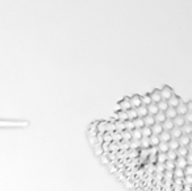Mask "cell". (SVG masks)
I'll list each match as a JSON object with an SVG mask.
<instances>
[{"mask_svg":"<svg viewBox=\"0 0 192 191\" xmlns=\"http://www.w3.org/2000/svg\"><path fill=\"white\" fill-rule=\"evenodd\" d=\"M150 98H151V103L154 104H158L162 100V96H161V92L159 90H153V92L150 94Z\"/></svg>","mask_w":192,"mask_h":191,"instance_id":"cell-5","label":"cell"},{"mask_svg":"<svg viewBox=\"0 0 192 191\" xmlns=\"http://www.w3.org/2000/svg\"><path fill=\"white\" fill-rule=\"evenodd\" d=\"M112 141L114 144H120L123 141V137H121V133H118V132H114L112 133Z\"/></svg>","mask_w":192,"mask_h":191,"instance_id":"cell-39","label":"cell"},{"mask_svg":"<svg viewBox=\"0 0 192 191\" xmlns=\"http://www.w3.org/2000/svg\"><path fill=\"white\" fill-rule=\"evenodd\" d=\"M132 140H136V141H140L142 138V134H141V129H134V131H132Z\"/></svg>","mask_w":192,"mask_h":191,"instance_id":"cell-26","label":"cell"},{"mask_svg":"<svg viewBox=\"0 0 192 191\" xmlns=\"http://www.w3.org/2000/svg\"><path fill=\"white\" fill-rule=\"evenodd\" d=\"M127 115H128V120H136L137 117V111L134 108H130L129 111H127Z\"/></svg>","mask_w":192,"mask_h":191,"instance_id":"cell-36","label":"cell"},{"mask_svg":"<svg viewBox=\"0 0 192 191\" xmlns=\"http://www.w3.org/2000/svg\"><path fill=\"white\" fill-rule=\"evenodd\" d=\"M163 132V127H162V124H155L151 127V134H155V136H159V134Z\"/></svg>","mask_w":192,"mask_h":191,"instance_id":"cell-15","label":"cell"},{"mask_svg":"<svg viewBox=\"0 0 192 191\" xmlns=\"http://www.w3.org/2000/svg\"><path fill=\"white\" fill-rule=\"evenodd\" d=\"M175 161H167L166 164H164V169H166V171H174L175 170Z\"/></svg>","mask_w":192,"mask_h":191,"instance_id":"cell-37","label":"cell"},{"mask_svg":"<svg viewBox=\"0 0 192 191\" xmlns=\"http://www.w3.org/2000/svg\"><path fill=\"white\" fill-rule=\"evenodd\" d=\"M158 112H159V109H158V105L154 104V103H151L150 105H147V115H150V116H155Z\"/></svg>","mask_w":192,"mask_h":191,"instance_id":"cell-12","label":"cell"},{"mask_svg":"<svg viewBox=\"0 0 192 191\" xmlns=\"http://www.w3.org/2000/svg\"><path fill=\"white\" fill-rule=\"evenodd\" d=\"M172 184H175V186H183V179L182 178H174L172 181Z\"/></svg>","mask_w":192,"mask_h":191,"instance_id":"cell-49","label":"cell"},{"mask_svg":"<svg viewBox=\"0 0 192 191\" xmlns=\"http://www.w3.org/2000/svg\"><path fill=\"white\" fill-rule=\"evenodd\" d=\"M114 119H117L118 121H123V123H125L128 120V115H127V112H124V111H118L117 114H114Z\"/></svg>","mask_w":192,"mask_h":191,"instance_id":"cell-14","label":"cell"},{"mask_svg":"<svg viewBox=\"0 0 192 191\" xmlns=\"http://www.w3.org/2000/svg\"><path fill=\"white\" fill-rule=\"evenodd\" d=\"M158 153H167V151L170 150L168 149V144L167 142H159V145H158Z\"/></svg>","mask_w":192,"mask_h":191,"instance_id":"cell-23","label":"cell"},{"mask_svg":"<svg viewBox=\"0 0 192 191\" xmlns=\"http://www.w3.org/2000/svg\"><path fill=\"white\" fill-rule=\"evenodd\" d=\"M162 127H163V131H167V132H170L171 129L174 128V123H172V120H166L162 124Z\"/></svg>","mask_w":192,"mask_h":191,"instance_id":"cell-31","label":"cell"},{"mask_svg":"<svg viewBox=\"0 0 192 191\" xmlns=\"http://www.w3.org/2000/svg\"><path fill=\"white\" fill-rule=\"evenodd\" d=\"M142 120H144V124H145V127H149V128H151L153 125L155 124V119H154V116H150V115L145 116Z\"/></svg>","mask_w":192,"mask_h":191,"instance_id":"cell-10","label":"cell"},{"mask_svg":"<svg viewBox=\"0 0 192 191\" xmlns=\"http://www.w3.org/2000/svg\"><path fill=\"white\" fill-rule=\"evenodd\" d=\"M182 102V100H180V98L178 96V95H172L171 98H170L168 100H167V104H168V108H176V107L179 105V103Z\"/></svg>","mask_w":192,"mask_h":191,"instance_id":"cell-2","label":"cell"},{"mask_svg":"<svg viewBox=\"0 0 192 191\" xmlns=\"http://www.w3.org/2000/svg\"><path fill=\"white\" fill-rule=\"evenodd\" d=\"M141 149L140 141H136V140H130L129 141V150H138Z\"/></svg>","mask_w":192,"mask_h":191,"instance_id":"cell-27","label":"cell"},{"mask_svg":"<svg viewBox=\"0 0 192 191\" xmlns=\"http://www.w3.org/2000/svg\"><path fill=\"white\" fill-rule=\"evenodd\" d=\"M188 148H184V147H180L178 150H176V154H178V157H183V158H185V157L188 156Z\"/></svg>","mask_w":192,"mask_h":191,"instance_id":"cell-25","label":"cell"},{"mask_svg":"<svg viewBox=\"0 0 192 191\" xmlns=\"http://www.w3.org/2000/svg\"><path fill=\"white\" fill-rule=\"evenodd\" d=\"M149 141H150V147H158L161 142V140H159V136H155V134H151V136L149 137Z\"/></svg>","mask_w":192,"mask_h":191,"instance_id":"cell-19","label":"cell"},{"mask_svg":"<svg viewBox=\"0 0 192 191\" xmlns=\"http://www.w3.org/2000/svg\"><path fill=\"white\" fill-rule=\"evenodd\" d=\"M159 92H161V96H162V100H164V102H167V100L170 99L174 95V91H172V88L170 87V86H164L162 90H159Z\"/></svg>","mask_w":192,"mask_h":191,"instance_id":"cell-1","label":"cell"},{"mask_svg":"<svg viewBox=\"0 0 192 191\" xmlns=\"http://www.w3.org/2000/svg\"><path fill=\"white\" fill-rule=\"evenodd\" d=\"M157 105H158V109H159V112H166L168 109V104H167V102H164V100H161V102L158 103Z\"/></svg>","mask_w":192,"mask_h":191,"instance_id":"cell-38","label":"cell"},{"mask_svg":"<svg viewBox=\"0 0 192 191\" xmlns=\"http://www.w3.org/2000/svg\"><path fill=\"white\" fill-rule=\"evenodd\" d=\"M166 157H167V161H175L178 158V154L175 150H168L166 153Z\"/></svg>","mask_w":192,"mask_h":191,"instance_id":"cell-34","label":"cell"},{"mask_svg":"<svg viewBox=\"0 0 192 191\" xmlns=\"http://www.w3.org/2000/svg\"><path fill=\"white\" fill-rule=\"evenodd\" d=\"M175 166L178 167V169H185V166H187V161L183 157H178L176 160H175Z\"/></svg>","mask_w":192,"mask_h":191,"instance_id":"cell-9","label":"cell"},{"mask_svg":"<svg viewBox=\"0 0 192 191\" xmlns=\"http://www.w3.org/2000/svg\"><path fill=\"white\" fill-rule=\"evenodd\" d=\"M96 141H97V145H103L104 138H103V134L101 133H97L96 134Z\"/></svg>","mask_w":192,"mask_h":191,"instance_id":"cell-51","label":"cell"},{"mask_svg":"<svg viewBox=\"0 0 192 191\" xmlns=\"http://www.w3.org/2000/svg\"><path fill=\"white\" fill-rule=\"evenodd\" d=\"M133 123H134V129H142V128L145 127L144 120H142L141 117H137L136 120H133Z\"/></svg>","mask_w":192,"mask_h":191,"instance_id":"cell-35","label":"cell"},{"mask_svg":"<svg viewBox=\"0 0 192 191\" xmlns=\"http://www.w3.org/2000/svg\"><path fill=\"white\" fill-rule=\"evenodd\" d=\"M140 145H141V149H149L150 148V141L147 137H142L140 140Z\"/></svg>","mask_w":192,"mask_h":191,"instance_id":"cell-28","label":"cell"},{"mask_svg":"<svg viewBox=\"0 0 192 191\" xmlns=\"http://www.w3.org/2000/svg\"><path fill=\"white\" fill-rule=\"evenodd\" d=\"M155 173L158 174V175H163L164 171H166V169H164V164H155Z\"/></svg>","mask_w":192,"mask_h":191,"instance_id":"cell-30","label":"cell"},{"mask_svg":"<svg viewBox=\"0 0 192 191\" xmlns=\"http://www.w3.org/2000/svg\"><path fill=\"white\" fill-rule=\"evenodd\" d=\"M109 150L113 151V154H116L117 151L120 150V149H118V145H117V144H114V142H112L111 145H109Z\"/></svg>","mask_w":192,"mask_h":191,"instance_id":"cell-47","label":"cell"},{"mask_svg":"<svg viewBox=\"0 0 192 191\" xmlns=\"http://www.w3.org/2000/svg\"><path fill=\"white\" fill-rule=\"evenodd\" d=\"M183 183L185 184V186H192V177H184L183 178Z\"/></svg>","mask_w":192,"mask_h":191,"instance_id":"cell-48","label":"cell"},{"mask_svg":"<svg viewBox=\"0 0 192 191\" xmlns=\"http://www.w3.org/2000/svg\"><path fill=\"white\" fill-rule=\"evenodd\" d=\"M129 100H130L132 108H134V109L142 105V103H141V96H140V95H133V96L129 98Z\"/></svg>","mask_w":192,"mask_h":191,"instance_id":"cell-3","label":"cell"},{"mask_svg":"<svg viewBox=\"0 0 192 191\" xmlns=\"http://www.w3.org/2000/svg\"><path fill=\"white\" fill-rule=\"evenodd\" d=\"M187 108H188V112H192V100L187 103Z\"/></svg>","mask_w":192,"mask_h":191,"instance_id":"cell-54","label":"cell"},{"mask_svg":"<svg viewBox=\"0 0 192 191\" xmlns=\"http://www.w3.org/2000/svg\"><path fill=\"white\" fill-rule=\"evenodd\" d=\"M103 138H104V142H107V144H112V134H109V133H104L103 134Z\"/></svg>","mask_w":192,"mask_h":191,"instance_id":"cell-44","label":"cell"},{"mask_svg":"<svg viewBox=\"0 0 192 191\" xmlns=\"http://www.w3.org/2000/svg\"><path fill=\"white\" fill-rule=\"evenodd\" d=\"M178 141H179V145H180V147L187 148L188 145H190V142H191V137H190V136H185V134H182Z\"/></svg>","mask_w":192,"mask_h":191,"instance_id":"cell-7","label":"cell"},{"mask_svg":"<svg viewBox=\"0 0 192 191\" xmlns=\"http://www.w3.org/2000/svg\"><path fill=\"white\" fill-rule=\"evenodd\" d=\"M167 144H168V149H170V150H175V151H176V150L180 148L179 141H178V140H175V138H171Z\"/></svg>","mask_w":192,"mask_h":191,"instance_id":"cell-17","label":"cell"},{"mask_svg":"<svg viewBox=\"0 0 192 191\" xmlns=\"http://www.w3.org/2000/svg\"><path fill=\"white\" fill-rule=\"evenodd\" d=\"M121 137H123V141H125V142H129L130 140H132V133H130V132H128V131H124V132L121 133Z\"/></svg>","mask_w":192,"mask_h":191,"instance_id":"cell-43","label":"cell"},{"mask_svg":"<svg viewBox=\"0 0 192 191\" xmlns=\"http://www.w3.org/2000/svg\"><path fill=\"white\" fill-rule=\"evenodd\" d=\"M116 132V128H114V123L111 121V123H107V127H105V133H109L112 134Z\"/></svg>","mask_w":192,"mask_h":191,"instance_id":"cell-33","label":"cell"},{"mask_svg":"<svg viewBox=\"0 0 192 191\" xmlns=\"http://www.w3.org/2000/svg\"><path fill=\"white\" fill-rule=\"evenodd\" d=\"M95 154H96V156H103V154H104L101 145H97V144H95Z\"/></svg>","mask_w":192,"mask_h":191,"instance_id":"cell-46","label":"cell"},{"mask_svg":"<svg viewBox=\"0 0 192 191\" xmlns=\"http://www.w3.org/2000/svg\"><path fill=\"white\" fill-rule=\"evenodd\" d=\"M159 140L162 142H168L170 140H171V134H170V132H167V131H163L159 134Z\"/></svg>","mask_w":192,"mask_h":191,"instance_id":"cell-20","label":"cell"},{"mask_svg":"<svg viewBox=\"0 0 192 191\" xmlns=\"http://www.w3.org/2000/svg\"><path fill=\"white\" fill-rule=\"evenodd\" d=\"M184 120L187 124H192V112H188V114L184 116Z\"/></svg>","mask_w":192,"mask_h":191,"instance_id":"cell-50","label":"cell"},{"mask_svg":"<svg viewBox=\"0 0 192 191\" xmlns=\"http://www.w3.org/2000/svg\"><path fill=\"white\" fill-rule=\"evenodd\" d=\"M176 112H178V116H185L188 114V108H187V103H183L180 102L179 105L176 107Z\"/></svg>","mask_w":192,"mask_h":191,"instance_id":"cell-4","label":"cell"},{"mask_svg":"<svg viewBox=\"0 0 192 191\" xmlns=\"http://www.w3.org/2000/svg\"><path fill=\"white\" fill-rule=\"evenodd\" d=\"M141 134H142V137H147V138H149L151 136V128L144 127V128L141 129Z\"/></svg>","mask_w":192,"mask_h":191,"instance_id":"cell-42","label":"cell"},{"mask_svg":"<svg viewBox=\"0 0 192 191\" xmlns=\"http://www.w3.org/2000/svg\"><path fill=\"white\" fill-rule=\"evenodd\" d=\"M101 160H103V164H108V154H103L101 156Z\"/></svg>","mask_w":192,"mask_h":191,"instance_id":"cell-53","label":"cell"},{"mask_svg":"<svg viewBox=\"0 0 192 191\" xmlns=\"http://www.w3.org/2000/svg\"><path fill=\"white\" fill-rule=\"evenodd\" d=\"M172 123H174V127L182 128V127L185 124V120H184L183 116H176V117H175V119L172 120Z\"/></svg>","mask_w":192,"mask_h":191,"instance_id":"cell-16","label":"cell"},{"mask_svg":"<svg viewBox=\"0 0 192 191\" xmlns=\"http://www.w3.org/2000/svg\"><path fill=\"white\" fill-rule=\"evenodd\" d=\"M182 129V134H185V136H190V134L192 133V124H187V123H185V124L180 128Z\"/></svg>","mask_w":192,"mask_h":191,"instance_id":"cell-22","label":"cell"},{"mask_svg":"<svg viewBox=\"0 0 192 191\" xmlns=\"http://www.w3.org/2000/svg\"><path fill=\"white\" fill-rule=\"evenodd\" d=\"M166 162H167L166 153H158L157 154V164H166Z\"/></svg>","mask_w":192,"mask_h":191,"instance_id":"cell-32","label":"cell"},{"mask_svg":"<svg viewBox=\"0 0 192 191\" xmlns=\"http://www.w3.org/2000/svg\"><path fill=\"white\" fill-rule=\"evenodd\" d=\"M190 137H191V140H192V133H191V134H190Z\"/></svg>","mask_w":192,"mask_h":191,"instance_id":"cell-57","label":"cell"},{"mask_svg":"<svg viewBox=\"0 0 192 191\" xmlns=\"http://www.w3.org/2000/svg\"><path fill=\"white\" fill-rule=\"evenodd\" d=\"M174 174V178H184V170L183 169H178V167H175V170L172 171Z\"/></svg>","mask_w":192,"mask_h":191,"instance_id":"cell-41","label":"cell"},{"mask_svg":"<svg viewBox=\"0 0 192 191\" xmlns=\"http://www.w3.org/2000/svg\"><path fill=\"white\" fill-rule=\"evenodd\" d=\"M124 125H125V131H128V132L134 131V123H133V120H127L124 123Z\"/></svg>","mask_w":192,"mask_h":191,"instance_id":"cell-40","label":"cell"},{"mask_svg":"<svg viewBox=\"0 0 192 191\" xmlns=\"http://www.w3.org/2000/svg\"><path fill=\"white\" fill-rule=\"evenodd\" d=\"M141 103L142 105H150L151 104V98H150V94H146L144 96H141Z\"/></svg>","mask_w":192,"mask_h":191,"instance_id":"cell-29","label":"cell"},{"mask_svg":"<svg viewBox=\"0 0 192 191\" xmlns=\"http://www.w3.org/2000/svg\"><path fill=\"white\" fill-rule=\"evenodd\" d=\"M185 161H187V165H192V151H190L188 156L185 157Z\"/></svg>","mask_w":192,"mask_h":191,"instance_id":"cell-52","label":"cell"},{"mask_svg":"<svg viewBox=\"0 0 192 191\" xmlns=\"http://www.w3.org/2000/svg\"><path fill=\"white\" fill-rule=\"evenodd\" d=\"M188 151H192V140H191V142H190V145H188Z\"/></svg>","mask_w":192,"mask_h":191,"instance_id":"cell-56","label":"cell"},{"mask_svg":"<svg viewBox=\"0 0 192 191\" xmlns=\"http://www.w3.org/2000/svg\"><path fill=\"white\" fill-rule=\"evenodd\" d=\"M137 111V116L141 117V119H144L145 116H147V107L146 105H141L138 108H136Z\"/></svg>","mask_w":192,"mask_h":191,"instance_id":"cell-13","label":"cell"},{"mask_svg":"<svg viewBox=\"0 0 192 191\" xmlns=\"http://www.w3.org/2000/svg\"><path fill=\"white\" fill-rule=\"evenodd\" d=\"M114 128H116V132L118 133H123L125 131V125H124V123L123 121H118V120H114Z\"/></svg>","mask_w":192,"mask_h":191,"instance_id":"cell-24","label":"cell"},{"mask_svg":"<svg viewBox=\"0 0 192 191\" xmlns=\"http://www.w3.org/2000/svg\"><path fill=\"white\" fill-rule=\"evenodd\" d=\"M105 127H107V121H100V123H97V124H96V131H97V133H101V134L105 133Z\"/></svg>","mask_w":192,"mask_h":191,"instance_id":"cell-21","label":"cell"},{"mask_svg":"<svg viewBox=\"0 0 192 191\" xmlns=\"http://www.w3.org/2000/svg\"><path fill=\"white\" fill-rule=\"evenodd\" d=\"M154 119H155V123L157 124H163L164 121H166V115H164V112H158V114L154 116Z\"/></svg>","mask_w":192,"mask_h":191,"instance_id":"cell-18","label":"cell"},{"mask_svg":"<svg viewBox=\"0 0 192 191\" xmlns=\"http://www.w3.org/2000/svg\"><path fill=\"white\" fill-rule=\"evenodd\" d=\"M184 177H192V165H187L184 169Z\"/></svg>","mask_w":192,"mask_h":191,"instance_id":"cell-45","label":"cell"},{"mask_svg":"<svg viewBox=\"0 0 192 191\" xmlns=\"http://www.w3.org/2000/svg\"><path fill=\"white\" fill-rule=\"evenodd\" d=\"M182 191H192V186H185V184H184Z\"/></svg>","mask_w":192,"mask_h":191,"instance_id":"cell-55","label":"cell"},{"mask_svg":"<svg viewBox=\"0 0 192 191\" xmlns=\"http://www.w3.org/2000/svg\"><path fill=\"white\" fill-rule=\"evenodd\" d=\"M164 115H166V119H167V120H174L175 117L178 116L176 108H168L166 112H164Z\"/></svg>","mask_w":192,"mask_h":191,"instance_id":"cell-8","label":"cell"},{"mask_svg":"<svg viewBox=\"0 0 192 191\" xmlns=\"http://www.w3.org/2000/svg\"><path fill=\"white\" fill-rule=\"evenodd\" d=\"M132 108V105H130V100L129 98H124L121 102H120V111H124V112H127Z\"/></svg>","mask_w":192,"mask_h":191,"instance_id":"cell-6","label":"cell"},{"mask_svg":"<svg viewBox=\"0 0 192 191\" xmlns=\"http://www.w3.org/2000/svg\"><path fill=\"white\" fill-rule=\"evenodd\" d=\"M170 134H171V138H175V140H179L180 136H182V129L178 128V127H174L171 131H170Z\"/></svg>","mask_w":192,"mask_h":191,"instance_id":"cell-11","label":"cell"}]
</instances>
